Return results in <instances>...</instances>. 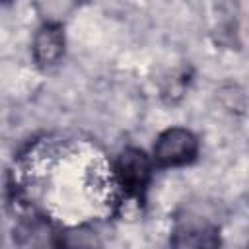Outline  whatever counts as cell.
I'll use <instances>...</instances> for the list:
<instances>
[{"label": "cell", "mask_w": 249, "mask_h": 249, "mask_svg": "<svg viewBox=\"0 0 249 249\" xmlns=\"http://www.w3.org/2000/svg\"><path fill=\"white\" fill-rule=\"evenodd\" d=\"M198 144L193 132L187 128H169L163 134H160L156 146H154V156L160 165L173 167V165H183L189 163L196 156Z\"/></svg>", "instance_id": "obj_1"}, {"label": "cell", "mask_w": 249, "mask_h": 249, "mask_svg": "<svg viewBox=\"0 0 249 249\" xmlns=\"http://www.w3.org/2000/svg\"><path fill=\"white\" fill-rule=\"evenodd\" d=\"M150 160L142 150L128 148L117 160V175L123 187L132 195H140L144 191L150 181Z\"/></svg>", "instance_id": "obj_2"}, {"label": "cell", "mask_w": 249, "mask_h": 249, "mask_svg": "<svg viewBox=\"0 0 249 249\" xmlns=\"http://www.w3.org/2000/svg\"><path fill=\"white\" fill-rule=\"evenodd\" d=\"M64 51V35H62V27L54 25V23H47L39 29V33L35 35V43H33V53H35V60L43 66L53 64L60 58Z\"/></svg>", "instance_id": "obj_3"}, {"label": "cell", "mask_w": 249, "mask_h": 249, "mask_svg": "<svg viewBox=\"0 0 249 249\" xmlns=\"http://www.w3.org/2000/svg\"><path fill=\"white\" fill-rule=\"evenodd\" d=\"M179 247H200V245H216L218 239L214 235V230L206 224H187L177 231V239L173 241Z\"/></svg>", "instance_id": "obj_4"}, {"label": "cell", "mask_w": 249, "mask_h": 249, "mask_svg": "<svg viewBox=\"0 0 249 249\" xmlns=\"http://www.w3.org/2000/svg\"><path fill=\"white\" fill-rule=\"evenodd\" d=\"M6 2H10V0H6Z\"/></svg>", "instance_id": "obj_5"}]
</instances>
